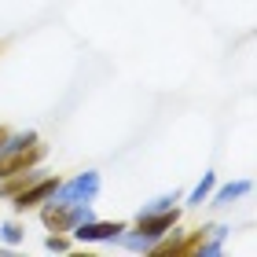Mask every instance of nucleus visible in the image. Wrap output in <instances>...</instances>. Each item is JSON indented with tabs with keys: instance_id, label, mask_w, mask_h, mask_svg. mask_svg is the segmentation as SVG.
Returning a JSON list of instances; mask_svg holds the SVG:
<instances>
[{
	"instance_id": "nucleus-1",
	"label": "nucleus",
	"mask_w": 257,
	"mask_h": 257,
	"mask_svg": "<svg viewBox=\"0 0 257 257\" xmlns=\"http://www.w3.org/2000/svg\"><path fill=\"white\" fill-rule=\"evenodd\" d=\"M103 180L96 169H85V173H74L70 180H59V188H55V202H92V198L99 195Z\"/></svg>"
},
{
	"instance_id": "nucleus-2",
	"label": "nucleus",
	"mask_w": 257,
	"mask_h": 257,
	"mask_svg": "<svg viewBox=\"0 0 257 257\" xmlns=\"http://www.w3.org/2000/svg\"><path fill=\"white\" fill-rule=\"evenodd\" d=\"M55 188H59V177H52V173H44V177H37L30 184V188H22L15 198H11V209L15 213H26V209H37L41 202H48V198L55 195Z\"/></svg>"
},
{
	"instance_id": "nucleus-3",
	"label": "nucleus",
	"mask_w": 257,
	"mask_h": 257,
	"mask_svg": "<svg viewBox=\"0 0 257 257\" xmlns=\"http://www.w3.org/2000/svg\"><path fill=\"white\" fill-rule=\"evenodd\" d=\"M128 224H121V220H85V224H77L74 231H70V239L74 242H118V235L125 231Z\"/></svg>"
},
{
	"instance_id": "nucleus-4",
	"label": "nucleus",
	"mask_w": 257,
	"mask_h": 257,
	"mask_svg": "<svg viewBox=\"0 0 257 257\" xmlns=\"http://www.w3.org/2000/svg\"><path fill=\"white\" fill-rule=\"evenodd\" d=\"M44 162V144L22 147V151H8V155H0V177H11V173H22V169H33Z\"/></svg>"
},
{
	"instance_id": "nucleus-5",
	"label": "nucleus",
	"mask_w": 257,
	"mask_h": 257,
	"mask_svg": "<svg viewBox=\"0 0 257 257\" xmlns=\"http://www.w3.org/2000/svg\"><path fill=\"white\" fill-rule=\"evenodd\" d=\"M173 224H180V209L173 206V209H166V213H147V217H136V228L144 231V235H151V239H162L166 231L173 228Z\"/></svg>"
},
{
	"instance_id": "nucleus-6",
	"label": "nucleus",
	"mask_w": 257,
	"mask_h": 257,
	"mask_svg": "<svg viewBox=\"0 0 257 257\" xmlns=\"http://www.w3.org/2000/svg\"><path fill=\"white\" fill-rule=\"evenodd\" d=\"M253 191V180H231V184H224V188H213V195L206 198L209 206H217V209H224V206H231V202H239V198H246Z\"/></svg>"
},
{
	"instance_id": "nucleus-7",
	"label": "nucleus",
	"mask_w": 257,
	"mask_h": 257,
	"mask_svg": "<svg viewBox=\"0 0 257 257\" xmlns=\"http://www.w3.org/2000/svg\"><path fill=\"white\" fill-rule=\"evenodd\" d=\"M37 177H44V169L41 166H33V169H22V173H11V177H0V198H15L22 188H30Z\"/></svg>"
},
{
	"instance_id": "nucleus-8",
	"label": "nucleus",
	"mask_w": 257,
	"mask_h": 257,
	"mask_svg": "<svg viewBox=\"0 0 257 257\" xmlns=\"http://www.w3.org/2000/svg\"><path fill=\"white\" fill-rule=\"evenodd\" d=\"M213 188H217V173H202V180L191 188V195H188V206H202L209 195H213Z\"/></svg>"
},
{
	"instance_id": "nucleus-9",
	"label": "nucleus",
	"mask_w": 257,
	"mask_h": 257,
	"mask_svg": "<svg viewBox=\"0 0 257 257\" xmlns=\"http://www.w3.org/2000/svg\"><path fill=\"white\" fill-rule=\"evenodd\" d=\"M0 242H4L8 250L22 246V242H26V228H22L19 220H4V224H0Z\"/></svg>"
},
{
	"instance_id": "nucleus-10",
	"label": "nucleus",
	"mask_w": 257,
	"mask_h": 257,
	"mask_svg": "<svg viewBox=\"0 0 257 257\" xmlns=\"http://www.w3.org/2000/svg\"><path fill=\"white\" fill-rule=\"evenodd\" d=\"M177 202H180V195H177V191H173V195H158V198H151V202H147L144 209H140L136 217H147V213H166V209H173Z\"/></svg>"
},
{
	"instance_id": "nucleus-11",
	"label": "nucleus",
	"mask_w": 257,
	"mask_h": 257,
	"mask_svg": "<svg viewBox=\"0 0 257 257\" xmlns=\"http://www.w3.org/2000/svg\"><path fill=\"white\" fill-rule=\"evenodd\" d=\"M70 246H74V239H70L66 231H52V235L44 239V250H48V253H66Z\"/></svg>"
},
{
	"instance_id": "nucleus-12",
	"label": "nucleus",
	"mask_w": 257,
	"mask_h": 257,
	"mask_svg": "<svg viewBox=\"0 0 257 257\" xmlns=\"http://www.w3.org/2000/svg\"><path fill=\"white\" fill-rule=\"evenodd\" d=\"M202 235H206V239H217V242H224V239L231 235V224H209V228H202Z\"/></svg>"
},
{
	"instance_id": "nucleus-13",
	"label": "nucleus",
	"mask_w": 257,
	"mask_h": 257,
	"mask_svg": "<svg viewBox=\"0 0 257 257\" xmlns=\"http://www.w3.org/2000/svg\"><path fill=\"white\" fill-rule=\"evenodd\" d=\"M4 136H8V128H4V125H0V140H4Z\"/></svg>"
},
{
	"instance_id": "nucleus-14",
	"label": "nucleus",
	"mask_w": 257,
	"mask_h": 257,
	"mask_svg": "<svg viewBox=\"0 0 257 257\" xmlns=\"http://www.w3.org/2000/svg\"><path fill=\"white\" fill-rule=\"evenodd\" d=\"M4 253H8V246H4V242H0V257H4Z\"/></svg>"
}]
</instances>
